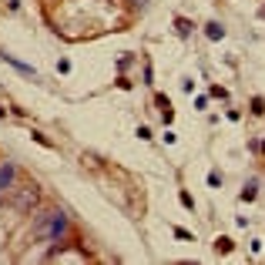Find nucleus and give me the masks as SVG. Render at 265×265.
Masks as SVG:
<instances>
[{"mask_svg": "<svg viewBox=\"0 0 265 265\" xmlns=\"http://www.w3.org/2000/svg\"><path fill=\"white\" fill-rule=\"evenodd\" d=\"M34 225H37V235L40 238H64V232H67V215L60 208H54V211L40 215Z\"/></svg>", "mask_w": 265, "mask_h": 265, "instance_id": "1", "label": "nucleus"}, {"mask_svg": "<svg viewBox=\"0 0 265 265\" xmlns=\"http://www.w3.org/2000/svg\"><path fill=\"white\" fill-rule=\"evenodd\" d=\"M14 185V165H0V191H10Z\"/></svg>", "mask_w": 265, "mask_h": 265, "instance_id": "2", "label": "nucleus"}, {"mask_svg": "<svg viewBox=\"0 0 265 265\" xmlns=\"http://www.w3.org/2000/svg\"><path fill=\"white\" fill-rule=\"evenodd\" d=\"M0 60H3V64H10V67H17L20 74H27V77H34V67H30V64H20L17 57H0Z\"/></svg>", "mask_w": 265, "mask_h": 265, "instance_id": "3", "label": "nucleus"}, {"mask_svg": "<svg viewBox=\"0 0 265 265\" xmlns=\"http://www.w3.org/2000/svg\"><path fill=\"white\" fill-rule=\"evenodd\" d=\"M205 34H208V37H211V40H222V37H225V27L211 20V24H208V27H205Z\"/></svg>", "mask_w": 265, "mask_h": 265, "instance_id": "4", "label": "nucleus"}, {"mask_svg": "<svg viewBox=\"0 0 265 265\" xmlns=\"http://www.w3.org/2000/svg\"><path fill=\"white\" fill-rule=\"evenodd\" d=\"M208 185H211V188H218V185H222V175H218V171H211V175H208Z\"/></svg>", "mask_w": 265, "mask_h": 265, "instance_id": "5", "label": "nucleus"}]
</instances>
